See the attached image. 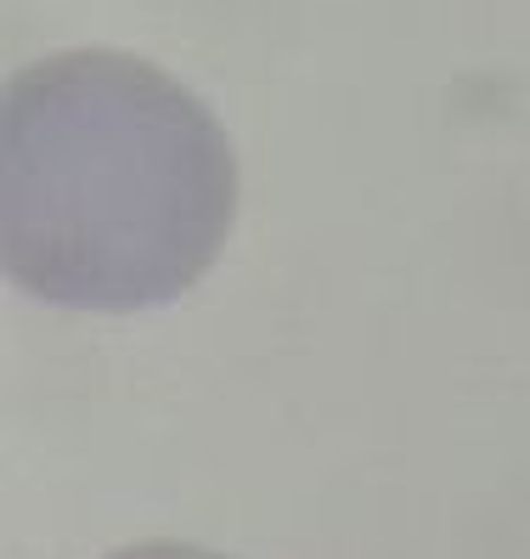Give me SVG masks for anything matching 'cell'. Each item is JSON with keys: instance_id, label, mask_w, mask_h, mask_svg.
<instances>
[{"instance_id": "cell-1", "label": "cell", "mask_w": 530, "mask_h": 559, "mask_svg": "<svg viewBox=\"0 0 530 559\" xmlns=\"http://www.w3.org/2000/svg\"><path fill=\"white\" fill-rule=\"evenodd\" d=\"M238 210L226 130L124 51H57L7 85V272L35 300L142 311L215 266Z\"/></svg>"}, {"instance_id": "cell-2", "label": "cell", "mask_w": 530, "mask_h": 559, "mask_svg": "<svg viewBox=\"0 0 530 559\" xmlns=\"http://www.w3.org/2000/svg\"><path fill=\"white\" fill-rule=\"evenodd\" d=\"M113 559H226V554H209V548H192V543H142V548H124Z\"/></svg>"}]
</instances>
